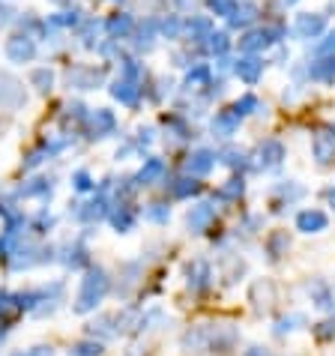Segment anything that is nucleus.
I'll list each match as a JSON object with an SVG mask.
<instances>
[{
  "instance_id": "1",
  "label": "nucleus",
  "mask_w": 335,
  "mask_h": 356,
  "mask_svg": "<svg viewBox=\"0 0 335 356\" xmlns=\"http://www.w3.org/2000/svg\"><path fill=\"white\" fill-rule=\"evenodd\" d=\"M108 290H111V279H108V272L102 267H93L84 279H81V288H78V297H75L72 312L75 315L93 312V308L108 297Z\"/></svg>"
},
{
  "instance_id": "2",
  "label": "nucleus",
  "mask_w": 335,
  "mask_h": 356,
  "mask_svg": "<svg viewBox=\"0 0 335 356\" xmlns=\"http://www.w3.org/2000/svg\"><path fill=\"white\" fill-rule=\"evenodd\" d=\"M285 36V30L278 24H269V27H258V30H249L246 36L240 39V48L246 54H258L260 48H269V45H276L278 39Z\"/></svg>"
},
{
  "instance_id": "3",
  "label": "nucleus",
  "mask_w": 335,
  "mask_h": 356,
  "mask_svg": "<svg viewBox=\"0 0 335 356\" xmlns=\"http://www.w3.org/2000/svg\"><path fill=\"white\" fill-rule=\"evenodd\" d=\"M108 213H111V200H108V182H105L93 200H87V204H78L75 218H78L81 225H96V222H102Z\"/></svg>"
},
{
  "instance_id": "4",
  "label": "nucleus",
  "mask_w": 335,
  "mask_h": 356,
  "mask_svg": "<svg viewBox=\"0 0 335 356\" xmlns=\"http://www.w3.org/2000/svg\"><path fill=\"white\" fill-rule=\"evenodd\" d=\"M312 156L318 165H329L335 159V126H320L312 138Z\"/></svg>"
},
{
  "instance_id": "5",
  "label": "nucleus",
  "mask_w": 335,
  "mask_h": 356,
  "mask_svg": "<svg viewBox=\"0 0 335 356\" xmlns=\"http://www.w3.org/2000/svg\"><path fill=\"white\" fill-rule=\"evenodd\" d=\"M216 222V207L210 204V200H201V204H195L192 209H189L186 216V225L192 234H207Z\"/></svg>"
},
{
  "instance_id": "6",
  "label": "nucleus",
  "mask_w": 335,
  "mask_h": 356,
  "mask_svg": "<svg viewBox=\"0 0 335 356\" xmlns=\"http://www.w3.org/2000/svg\"><path fill=\"white\" fill-rule=\"evenodd\" d=\"M183 348L189 353H210V341H213V324H201L192 326L189 332H183Z\"/></svg>"
},
{
  "instance_id": "7",
  "label": "nucleus",
  "mask_w": 335,
  "mask_h": 356,
  "mask_svg": "<svg viewBox=\"0 0 335 356\" xmlns=\"http://www.w3.org/2000/svg\"><path fill=\"white\" fill-rule=\"evenodd\" d=\"M329 227V216L318 207H309L303 213H296V231L300 234H323Z\"/></svg>"
},
{
  "instance_id": "8",
  "label": "nucleus",
  "mask_w": 335,
  "mask_h": 356,
  "mask_svg": "<svg viewBox=\"0 0 335 356\" xmlns=\"http://www.w3.org/2000/svg\"><path fill=\"white\" fill-rule=\"evenodd\" d=\"M6 57L12 63H30L36 57V39L27 33H18L6 42Z\"/></svg>"
},
{
  "instance_id": "9",
  "label": "nucleus",
  "mask_w": 335,
  "mask_h": 356,
  "mask_svg": "<svg viewBox=\"0 0 335 356\" xmlns=\"http://www.w3.org/2000/svg\"><path fill=\"white\" fill-rule=\"evenodd\" d=\"M282 162H285V144L282 141L269 138L258 147V168L260 171H276V168H282Z\"/></svg>"
},
{
  "instance_id": "10",
  "label": "nucleus",
  "mask_w": 335,
  "mask_h": 356,
  "mask_svg": "<svg viewBox=\"0 0 335 356\" xmlns=\"http://www.w3.org/2000/svg\"><path fill=\"white\" fill-rule=\"evenodd\" d=\"M186 285L192 288V290H207V288L213 285V267L204 258H195L186 267Z\"/></svg>"
},
{
  "instance_id": "11",
  "label": "nucleus",
  "mask_w": 335,
  "mask_h": 356,
  "mask_svg": "<svg viewBox=\"0 0 335 356\" xmlns=\"http://www.w3.org/2000/svg\"><path fill=\"white\" fill-rule=\"evenodd\" d=\"M240 341V332L231 324H213V341H210V353H231Z\"/></svg>"
},
{
  "instance_id": "12",
  "label": "nucleus",
  "mask_w": 335,
  "mask_h": 356,
  "mask_svg": "<svg viewBox=\"0 0 335 356\" xmlns=\"http://www.w3.org/2000/svg\"><path fill=\"white\" fill-rule=\"evenodd\" d=\"M309 297H312L314 308H320V312H335V288L327 279H314L309 285Z\"/></svg>"
},
{
  "instance_id": "13",
  "label": "nucleus",
  "mask_w": 335,
  "mask_h": 356,
  "mask_svg": "<svg viewBox=\"0 0 335 356\" xmlns=\"http://www.w3.org/2000/svg\"><path fill=\"white\" fill-rule=\"evenodd\" d=\"M216 162H219V153H213V150H195L192 156L186 159V174H192V177H207L210 171L216 168Z\"/></svg>"
},
{
  "instance_id": "14",
  "label": "nucleus",
  "mask_w": 335,
  "mask_h": 356,
  "mask_svg": "<svg viewBox=\"0 0 335 356\" xmlns=\"http://www.w3.org/2000/svg\"><path fill=\"white\" fill-rule=\"evenodd\" d=\"M249 303L255 306V312H269L276 303V288H273V281H267V279H258L255 285H251L249 290Z\"/></svg>"
},
{
  "instance_id": "15",
  "label": "nucleus",
  "mask_w": 335,
  "mask_h": 356,
  "mask_svg": "<svg viewBox=\"0 0 335 356\" xmlns=\"http://www.w3.org/2000/svg\"><path fill=\"white\" fill-rule=\"evenodd\" d=\"M0 105H3V108L24 105V87H21V81H15L12 75H6V72H0Z\"/></svg>"
},
{
  "instance_id": "16",
  "label": "nucleus",
  "mask_w": 335,
  "mask_h": 356,
  "mask_svg": "<svg viewBox=\"0 0 335 356\" xmlns=\"http://www.w3.org/2000/svg\"><path fill=\"white\" fill-rule=\"evenodd\" d=\"M305 195V189L303 186H296L294 180H287V182H278V186L273 189V213H282V209L287 204H294V200H300Z\"/></svg>"
},
{
  "instance_id": "17",
  "label": "nucleus",
  "mask_w": 335,
  "mask_h": 356,
  "mask_svg": "<svg viewBox=\"0 0 335 356\" xmlns=\"http://www.w3.org/2000/svg\"><path fill=\"white\" fill-rule=\"evenodd\" d=\"M87 126H90V135H93V138H108V135L117 129V120L108 108H96V111L87 117Z\"/></svg>"
},
{
  "instance_id": "18",
  "label": "nucleus",
  "mask_w": 335,
  "mask_h": 356,
  "mask_svg": "<svg viewBox=\"0 0 335 356\" xmlns=\"http://www.w3.org/2000/svg\"><path fill=\"white\" fill-rule=\"evenodd\" d=\"M102 69H90V66H78V69H72L66 81H69V87H75V90H93L102 84Z\"/></svg>"
},
{
  "instance_id": "19",
  "label": "nucleus",
  "mask_w": 335,
  "mask_h": 356,
  "mask_svg": "<svg viewBox=\"0 0 335 356\" xmlns=\"http://www.w3.org/2000/svg\"><path fill=\"white\" fill-rule=\"evenodd\" d=\"M108 218H111V225L117 227V234H129L135 227L138 213H135V207H129L126 200H117V204L111 207V213H108Z\"/></svg>"
},
{
  "instance_id": "20",
  "label": "nucleus",
  "mask_w": 335,
  "mask_h": 356,
  "mask_svg": "<svg viewBox=\"0 0 335 356\" xmlns=\"http://www.w3.org/2000/svg\"><path fill=\"white\" fill-rule=\"evenodd\" d=\"M233 72L240 75V81H246V84H255V81L264 75V60L258 57V54H246V57H240L233 63Z\"/></svg>"
},
{
  "instance_id": "21",
  "label": "nucleus",
  "mask_w": 335,
  "mask_h": 356,
  "mask_svg": "<svg viewBox=\"0 0 335 356\" xmlns=\"http://www.w3.org/2000/svg\"><path fill=\"white\" fill-rule=\"evenodd\" d=\"M111 96L117 99V102H123V105H138V99H141V87H138V81L135 78H117L114 84H111Z\"/></svg>"
},
{
  "instance_id": "22",
  "label": "nucleus",
  "mask_w": 335,
  "mask_h": 356,
  "mask_svg": "<svg viewBox=\"0 0 335 356\" xmlns=\"http://www.w3.org/2000/svg\"><path fill=\"white\" fill-rule=\"evenodd\" d=\"M240 120L242 117L233 111H219L213 117V135H219V138H231V135H237V129H240Z\"/></svg>"
},
{
  "instance_id": "23",
  "label": "nucleus",
  "mask_w": 335,
  "mask_h": 356,
  "mask_svg": "<svg viewBox=\"0 0 335 356\" xmlns=\"http://www.w3.org/2000/svg\"><path fill=\"white\" fill-rule=\"evenodd\" d=\"M264 249H267V258L269 261H282L285 254H287V249H291V234L287 231H273L267 236V243H264Z\"/></svg>"
},
{
  "instance_id": "24",
  "label": "nucleus",
  "mask_w": 335,
  "mask_h": 356,
  "mask_svg": "<svg viewBox=\"0 0 335 356\" xmlns=\"http://www.w3.org/2000/svg\"><path fill=\"white\" fill-rule=\"evenodd\" d=\"M323 27H327V21H323V15H318V12H303L300 18H296V33H300L303 39L320 36Z\"/></svg>"
},
{
  "instance_id": "25",
  "label": "nucleus",
  "mask_w": 335,
  "mask_h": 356,
  "mask_svg": "<svg viewBox=\"0 0 335 356\" xmlns=\"http://www.w3.org/2000/svg\"><path fill=\"white\" fill-rule=\"evenodd\" d=\"M201 182H198V177H177V180H171V198H177V200H186V198H195V195H201Z\"/></svg>"
},
{
  "instance_id": "26",
  "label": "nucleus",
  "mask_w": 335,
  "mask_h": 356,
  "mask_svg": "<svg viewBox=\"0 0 335 356\" xmlns=\"http://www.w3.org/2000/svg\"><path fill=\"white\" fill-rule=\"evenodd\" d=\"M162 177H165V162L162 159H147L144 162V168L135 174V182H138V189H141V186H153V182H159Z\"/></svg>"
},
{
  "instance_id": "27",
  "label": "nucleus",
  "mask_w": 335,
  "mask_h": 356,
  "mask_svg": "<svg viewBox=\"0 0 335 356\" xmlns=\"http://www.w3.org/2000/svg\"><path fill=\"white\" fill-rule=\"evenodd\" d=\"M309 75L320 84H335V57H314L309 66Z\"/></svg>"
},
{
  "instance_id": "28",
  "label": "nucleus",
  "mask_w": 335,
  "mask_h": 356,
  "mask_svg": "<svg viewBox=\"0 0 335 356\" xmlns=\"http://www.w3.org/2000/svg\"><path fill=\"white\" fill-rule=\"evenodd\" d=\"M21 297L18 294H9V290H0V324H9L21 315Z\"/></svg>"
},
{
  "instance_id": "29",
  "label": "nucleus",
  "mask_w": 335,
  "mask_h": 356,
  "mask_svg": "<svg viewBox=\"0 0 335 356\" xmlns=\"http://www.w3.org/2000/svg\"><path fill=\"white\" fill-rule=\"evenodd\" d=\"M242 195H246V180L242 177H231V180H224L219 191H216V198L224 200V204H233V200H240Z\"/></svg>"
},
{
  "instance_id": "30",
  "label": "nucleus",
  "mask_w": 335,
  "mask_h": 356,
  "mask_svg": "<svg viewBox=\"0 0 335 356\" xmlns=\"http://www.w3.org/2000/svg\"><path fill=\"white\" fill-rule=\"evenodd\" d=\"M105 30L111 33V39H126V36L135 30V21H132V15L120 12V15H111V18H108Z\"/></svg>"
},
{
  "instance_id": "31",
  "label": "nucleus",
  "mask_w": 335,
  "mask_h": 356,
  "mask_svg": "<svg viewBox=\"0 0 335 356\" xmlns=\"http://www.w3.org/2000/svg\"><path fill=\"white\" fill-rule=\"evenodd\" d=\"M255 18H258V6L255 3H237V9L228 15V21H231V27H249Z\"/></svg>"
},
{
  "instance_id": "32",
  "label": "nucleus",
  "mask_w": 335,
  "mask_h": 356,
  "mask_svg": "<svg viewBox=\"0 0 335 356\" xmlns=\"http://www.w3.org/2000/svg\"><path fill=\"white\" fill-rule=\"evenodd\" d=\"M228 48H231V39H228V33H224V30H219V33L213 30L210 36H207V51L216 54V57L228 54Z\"/></svg>"
},
{
  "instance_id": "33",
  "label": "nucleus",
  "mask_w": 335,
  "mask_h": 356,
  "mask_svg": "<svg viewBox=\"0 0 335 356\" xmlns=\"http://www.w3.org/2000/svg\"><path fill=\"white\" fill-rule=\"evenodd\" d=\"M21 198H48L51 195V182L48 180H30L27 186H21V191H18Z\"/></svg>"
},
{
  "instance_id": "34",
  "label": "nucleus",
  "mask_w": 335,
  "mask_h": 356,
  "mask_svg": "<svg viewBox=\"0 0 335 356\" xmlns=\"http://www.w3.org/2000/svg\"><path fill=\"white\" fill-rule=\"evenodd\" d=\"M210 84V66H195L186 75V90H201Z\"/></svg>"
},
{
  "instance_id": "35",
  "label": "nucleus",
  "mask_w": 335,
  "mask_h": 356,
  "mask_svg": "<svg viewBox=\"0 0 335 356\" xmlns=\"http://www.w3.org/2000/svg\"><path fill=\"white\" fill-rule=\"evenodd\" d=\"M186 33L192 36V39H207V36L213 33V24H210V18H192V21L186 24Z\"/></svg>"
},
{
  "instance_id": "36",
  "label": "nucleus",
  "mask_w": 335,
  "mask_h": 356,
  "mask_svg": "<svg viewBox=\"0 0 335 356\" xmlns=\"http://www.w3.org/2000/svg\"><path fill=\"white\" fill-rule=\"evenodd\" d=\"M30 84L39 90V93H48V90L54 87V72L51 69H33L30 72Z\"/></svg>"
},
{
  "instance_id": "37",
  "label": "nucleus",
  "mask_w": 335,
  "mask_h": 356,
  "mask_svg": "<svg viewBox=\"0 0 335 356\" xmlns=\"http://www.w3.org/2000/svg\"><path fill=\"white\" fill-rule=\"evenodd\" d=\"M219 159H222L228 168H249V156H246L242 150H233V147L222 150V153H219Z\"/></svg>"
},
{
  "instance_id": "38",
  "label": "nucleus",
  "mask_w": 335,
  "mask_h": 356,
  "mask_svg": "<svg viewBox=\"0 0 335 356\" xmlns=\"http://www.w3.org/2000/svg\"><path fill=\"white\" fill-rule=\"evenodd\" d=\"M300 326H305V315H287L282 317V321L276 324V335H287V332H294V330H300Z\"/></svg>"
},
{
  "instance_id": "39",
  "label": "nucleus",
  "mask_w": 335,
  "mask_h": 356,
  "mask_svg": "<svg viewBox=\"0 0 335 356\" xmlns=\"http://www.w3.org/2000/svg\"><path fill=\"white\" fill-rule=\"evenodd\" d=\"M156 30H159V24L156 21H147L138 30V48H144V51H150L153 45H156Z\"/></svg>"
},
{
  "instance_id": "40",
  "label": "nucleus",
  "mask_w": 335,
  "mask_h": 356,
  "mask_svg": "<svg viewBox=\"0 0 335 356\" xmlns=\"http://www.w3.org/2000/svg\"><path fill=\"white\" fill-rule=\"evenodd\" d=\"M102 341H96V339H84V341H78L75 348H72V356H102Z\"/></svg>"
},
{
  "instance_id": "41",
  "label": "nucleus",
  "mask_w": 335,
  "mask_h": 356,
  "mask_svg": "<svg viewBox=\"0 0 335 356\" xmlns=\"http://www.w3.org/2000/svg\"><path fill=\"white\" fill-rule=\"evenodd\" d=\"M144 216H147L150 222H156V225H168L171 207H168V204H150L147 209H144Z\"/></svg>"
},
{
  "instance_id": "42",
  "label": "nucleus",
  "mask_w": 335,
  "mask_h": 356,
  "mask_svg": "<svg viewBox=\"0 0 335 356\" xmlns=\"http://www.w3.org/2000/svg\"><path fill=\"white\" fill-rule=\"evenodd\" d=\"M260 108V102H258V96H251V93H246L242 99H237V102H233V111H237L240 117H249V114H255Z\"/></svg>"
},
{
  "instance_id": "43",
  "label": "nucleus",
  "mask_w": 335,
  "mask_h": 356,
  "mask_svg": "<svg viewBox=\"0 0 335 356\" xmlns=\"http://www.w3.org/2000/svg\"><path fill=\"white\" fill-rule=\"evenodd\" d=\"M314 339L318 341H332L335 339V312H332V317H327V321H320L318 326H314Z\"/></svg>"
},
{
  "instance_id": "44",
  "label": "nucleus",
  "mask_w": 335,
  "mask_h": 356,
  "mask_svg": "<svg viewBox=\"0 0 335 356\" xmlns=\"http://www.w3.org/2000/svg\"><path fill=\"white\" fill-rule=\"evenodd\" d=\"M69 254H75V258H69V261H66V267H72V270L87 267V249H84V245H81V243L69 245Z\"/></svg>"
},
{
  "instance_id": "45",
  "label": "nucleus",
  "mask_w": 335,
  "mask_h": 356,
  "mask_svg": "<svg viewBox=\"0 0 335 356\" xmlns=\"http://www.w3.org/2000/svg\"><path fill=\"white\" fill-rule=\"evenodd\" d=\"M318 57H335V33H327L323 39L318 42V48H314Z\"/></svg>"
},
{
  "instance_id": "46",
  "label": "nucleus",
  "mask_w": 335,
  "mask_h": 356,
  "mask_svg": "<svg viewBox=\"0 0 335 356\" xmlns=\"http://www.w3.org/2000/svg\"><path fill=\"white\" fill-rule=\"evenodd\" d=\"M207 3H210L216 15H231L233 9H237V0H207Z\"/></svg>"
},
{
  "instance_id": "47",
  "label": "nucleus",
  "mask_w": 335,
  "mask_h": 356,
  "mask_svg": "<svg viewBox=\"0 0 335 356\" xmlns=\"http://www.w3.org/2000/svg\"><path fill=\"white\" fill-rule=\"evenodd\" d=\"M81 21L78 12H60V15H51V24L54 27H75Z\"/></svg>"
},
{
  "instance_id": "48",
  "label": "nucleus",
  "mask_w": 335,
  "mask_h": 356,
  "mask_svg": "<svg viewBox=\"0 0 335 356\" xmlns=\"http://www.w3.org/2000/svg\"><path fill=\"white\" fill-rule=\"evenodd\" d=\"M72 186H75L78 191H90L93 189V180H90L87 171H75V174H72Z\"/></svg>"
},
{
  "instance_id": "49",
  "label": "nucleus",
  "mask_w": 335,
  "mask_h": 356,
  "mask_svg": "<svg viewBox=\"0 0 335 356\" xmlns=\"http://www.w3.org/2000/svg\"><path fill=\"white\" fill-rule=\"evenodd\" d=\"M180 30H183V21H180V18H168V21L162 24V36H168V39H177Z\"/></svg>"
},
{
  "instance_id": "50",
  "label": "nucleus",
  "mask_w": 335,
  "mask_h": 356,
  "mask_svg": "<svg viewBox=\"0 0 335 356\" xmlns=\"http://www.w3.org/2000/svg\"><path fill=\"white\" fill-rule=\"evenodd\" d=\"M12 356H54V350L48 344H39V348H30V350H15Z\"/></svg>"
},
{
  "instance_id": "51",
  "label": "nucleus",
  "mask_w": 335,
  "mask_h": 356,
  "mask_svg": "<svg viewBox=\"0 0 335 356\" xmlns=\"http://www.w3.org/2000/svg\"><path fill=\"white\" fill-rule=\"evenodd\" d=\"M51 225H54V218H51L48 213H39V218L33 222V231H36V234H42L45 227H51Z\"/></svg>"
},
{
  "instance_id": "52",
  "label": "nucleus",
  "mask_w": 335,
  "mask_h": 356,
  "mask_svg": "<svg viewBox=\"0 0 335 356\" xmlns=\"http://www.w3.org/2000/svg\"><path fill=\"white\" fill-rule=\"evenodd\" d=\"M84 45H93V36H99V24L96 21H87V27H84Z\"/></svg>"
},
{
  "instance_id": "53",
  "label": "nucleus",
  "mask_w": 335,
  "mask_h": 356,
  "mask_svg": "<svg viewBox=\"0 0 335 356\" xmlns=\"http://www.w3.org/2000/svg\"><path fill=\"white\" fill-rule=\"evenodd\" d=\"M242 356H276V353L269 350V348H249L246 353H242Z\"/></svg>"
},
{
  "instance_id": "54",
  "label": "nucleus",
  "mask_w": 335,
  "mask_h": 356,
  "mask_svg": "<svg viewBox=\"0 0 335 356\" xmlns=\"http://www.w3.org/2000/svg\"><path fill=\"white\" fill-rule=\"evenodd\" d=\"M9 15H12V9H9V6H0V24H6Z\"/></svg>"
},
{
  "instance_id": "55",
  "label": "nucleus",
  "mask_w": 335,
  "mask_h": 356,
  "mask_svg": "<svg viewBox=\"0 0 335 356\" xmlns=\"http://www.w3.org/2000/svg\"><path fill=\"white\" fill-rule=\"evenodd\" d=\"M327 200H329V207H332V209H335V186H332V189H329V191H327Z\"/></svg>"
},
{
  "instance_id": "56",
  "label": "nucleus",
  "mask_w": 335,
  "mask_h": 356,
  "mask_svg": "<svg viewBox=\"0 0 335 356\" xmlns=\"http://www.w3.org/2000/svg\"><path fill=\"white\" fill-rule=\"evenodd\" d=\"M51 3H57V6H63V3H69V0H51Z\"/></svg>"
}]
</instances>
